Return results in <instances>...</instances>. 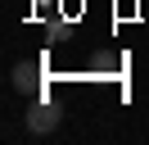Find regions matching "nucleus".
Returning <instances> with one entry per match:
<instances>
[{"label":"nucleus","instance_id":"obj_1","mask_svg":"<svg viewBox=\"0 0 149 145\" xmlns=\"http://www.w3.org/2000/svg\"><path fill=\"white\" fill-rule=\"evenodd\" d=\"M59 122H63V113H59V104H50V100H36V104L27 109V132L32 136H50Z\"/></svg>","mask_w":149,"mask_h":145},{"label":"nucleus","instance_id":"obj_2","mask_svg":"<svg viewBox=\"0 0 149 145\" xmlns=\"http://www.w3.org/2000/svg\"><path fill=\"white\" fill-rule=\"evenodd\" d=\"M36 86H41V68L36 63H18V68H14V91H18V95H32Z\"/></svg>","mask_w":149,"mask_h":145}]
</instances>
